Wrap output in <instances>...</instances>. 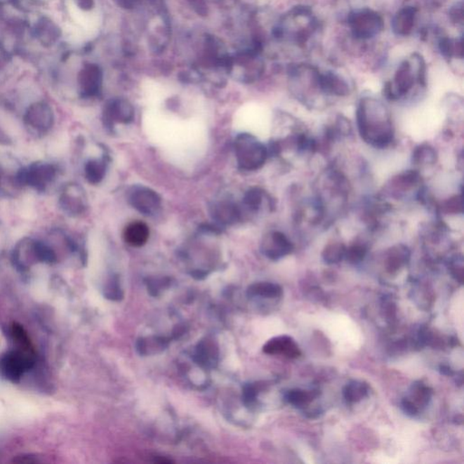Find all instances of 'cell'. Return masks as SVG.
I'll list each match as a JSON object with an SVG mask.
<instances>
[{
	"label": "cell",
	"instance_id": "cell-1",
	"mask_svg": "<svg viewBox=\"0 0 464 464\" xmlns=\"http://www.w3.org/2000/svg\"><path fill=\"white\" fill-rule=\"evenodd\" d=\"M357 121L361 137L373 147L385 148L393 142L395 129L390 112L379 99L371 96L361 99Z\"/></svg>",
	"mask_w": 464,
	"mask_h": 464
},
{
	"label": "cell",
	"instance_id": "cell-27",
	"mask_svg": "<svg viewBox=\"0 0 464 464\" xmlns=\"http://www.w3.org/2000/svg\"><path fill=\"white\" fill-rule=\"evenodd\" d=\"M437 154L432 146L429 145H422L416 149L413 154V161L416 164L430 165L435 164Z\"/></svg>",
	"mask_w": 464,
	"mask_h": 464
},
{
	"label": "cell",
	"instance_id": "cell-5",
	"mask_svg": "<svg viewBox=\"0 0 464 464\" xmlns=\"http://www.w3.org/2000/svg\"><path fill=\"white\" fill-rule=\"evenodd\" d=\"M347 25L352 37L366 41L375 39L385 29V22L378 11L369 8H358L348 15Z\"/></svg>",
	"mask_w": 464,
	"mask_h": 464
},
{
	"label": "cell",
	"instance_id": "cell-35",
	"mask_svg": "<svg viewBox=\"0 0 464 464\" xmlns=\"http://www.w3.org/2000/svg\"><path fill=\"white\" fill-rule=\"evenodd\" d=\"M261 201H263V194L258 190H253V191L248 192L247 197H246V202L252 208L260 207Z\"/></svg>",
	"mask_w": 464,
	"mask_h": 464
},
{
	"label": "cell",
	"instance_id": "cell-30",
	"mask_svg": "<svg viewBox=\"0 0 464 464\" xmlns=\"http://www.w3.org/2000/svg\"><path fill=\"white\" fill-rule=\"evenodd\" d=\"M132 114L130 108L118 105L117 107L113 105L109 108L105 117L109 121H127L132 119Z\"/></svg>",
	"mask_w": 464,
	"mask_h": 464
},
{
	"label": "cell",
	"instance_id": "cell-25",
	"mask_svg": "<svg viewBox=\"0 0 464 464\" xmlns=\"http://www.w3.org/2000/svg\"><path fill=\"white\" fill-rule=\"evenodd\" d=\"M11 336L12 340H13L15 345H17V350L35 354V351H34L33 344L32 342H31L29 335L27 334V330L25 329L23 326L20 325V324H12L11 328Z\"/></svg>",
	"mask_w": 464,
	"mask_h": 464
},
{
	"label": "cell",
	"instance_id": "cell-28",
	"mask_svg": "<svg viewBox=\"0 0 464 464\" xmlns=\"http://www.w3.org/2000/svg\"><path fill=\"white\" fill-rule=\"evenodd\" d=\"M105 167L100 161H90L86 166V176L89 183L93 185L100 183L104 178Z\"/></svg>",
	"mask_w": 464,
	"mask_h": 464
},
{
	"label": "cell",
	"instance_id": "cell-9",
	"mask_svg": "<svg viewBox=\"0 0 464 464\" xmlns=\"http://www.w3.org/2000/svg\"><path fill=\"white\" fill-rule=\"evenodd\" d=\"M54 120L52 108L43 102L31 105L25 115L27 126L40 133L48 132L54 124Z\"/></svg>",
	"mask_w": 464,
	"mask_h": 464
},
{
	"label": "cell",
	"instance_id": "cell-24",
	"mask_svg": "<svg viewBox=\"0 0 464 464\" xmlns=\"http://www.w3.org/2000/svg\"><path fill=\"white\" fill-rule=\"evenodd\" d=\"M319 391L302 390V389H291L286 394V399L296 407H305L319 397Z\"/></svg>",
	"mask_w": 464,
	"mask_h": 464
},
{
	"label": "cell",
	"instance_id": "cell-26",
	"mask_svg": "<svg viewBox=\"0 0 464 464\" xmlns=\"http://www.w3.org/2000/svg\"><path fill=\"white\" fill-rule=\"evenodd\" d=\"M344 244L340 242H332L326 245L322 252V258L326 264H336L343 260L345 256Z\"/></svg>",
	"mask_w": 464,
	"mask_h": 464
},
{
	"label": "cell",
	"instance_id": "cell-7",
	"mask_svg": "<svg viewBox=\"0 0 464 464\" xmlns=\"http://www.w3.org/2000/svg\"><path fill=\"white\" fill-rule=\"evenodd\" d=\"M239 165L246 170H256L263 166L267 157V149L254 137L239 136L236 143Z\"/></svg>",
	"mask_w": 464,
	"mask_h": 464
},
{
	"label": "cell",
	"instance_id": "cell-4",
	"mask_svg": "<svg viewBox=\"0 0 464 464\" xmlns=\"http://www.w3.org/2000/svg\"><path fill=\"white\" fill-rule=\"evenodd\" d=\"M320 77L322 72L312 65H293L289 72V87L293 95L304 105H314L326 96L322 91Z\"/></svg>",
	"mask_w": 464,
	"mask_h": 464
},
{
	"label": "cell",
	"instance_id": "cell-19",
	"mask_svg": "<svg viewBox=\"0 0 464 464\" xmlns=\"http://www.w3.org/2000/svg\"><path fill=\"white\" fill-rule=\"evenodd\" d=\"M411 252L404 245L394 246L386 252L385 264L389 273H395L406 266L409 261Z\"/></svg>",
	"mask_w": 464,
	"mask_h": 464
},
{
	"label": "cell",
	"instance_id": "cell-14",
	"mask_svg": "<svg viewBox=\"0 0 464 464\" xmlns=\"http://www.w3.org/2000/svg\"><path fill=\"white\" fill-rule=\"evenodd\" d=\"M263 352L267 354H283L292 359L301 356L298 344L289 336H279L270 339L264 345Z\"/></svg>",
	"mask_w": 464,
	"mask_h": 464
},
{
	"label": "cell",
	"instance_id": "cell-2",
	"mask_svg": "<svg viewBox=\"0 0 464 464\" xmlns=\"http://www.w3.org/2000/svg\"><path fill=\"white\" fill-rule=\"evenodd\" d=\"M319 29V20L307 6H296L283 15L276 35L298 48H305Z\"/></svg>",
	"mask_w": 464,
	"mask_h": 464
},
{
	"label": "cell",
	"instance_id": "cell-3",
	"mask_svg": "<svg viewBox=\"0 0 464 464\" xmlns=\"http://www.w3.org/2000/svg\"><path fill=\"white\" fill-rule=\"evenodd\" d=\"M426 86V63L419 53H413L398 65L393 79L385 84L384 95L389 100L397 101L406 98L414 86Z\"/></svg>",
	"mask_w": 464,
	"mask_h": 464
},
{
	"label": "cell",
	"instance_id": "cell-31",
	"mask_svg": "<svg viewBox=\"0 0 464 464\" xmlns=\"http://www.w3.org/2000/svg\"><path fill=\"white\" fill-rule=\"evenodd\" d=\"M37 260L39 263H55L57 261V255L49 246L41 241H37Z\"/></svg>",
	"mask_w": 464,
	"mask_h": 464
},
{
	"label": "cell",
	"instance_id": "cell-34",
	"mask_svg": "<svg viewBox=\"0 0 464 464\" xmlns=\"http://www.w3.org/2000/svg\"><path fill=\"white\" fill-rule=\"evenodd\" d=\"M451 273L453 274L454 278L457 280H459L460 282H463V258H456L453 261H451Z\"/></svg>",
	"mask_w": 464,
	"mask_h": 464
},
{
	"label": "cell",
	"instance_id": "cell-36",
	"mask_svg": "<svg viewBox=\"0 0 464 464\" xmlns=\"http://www.w3.org/2000/svg\"><path fill=\"white\" fill-rule=\"evenodd\" d=\"M402 409L409 416H416L419 413L418 408L414 406L412 402L408 399L407 397L404 398L403 401H402Z\"/></svg>",
	"mask_w": 464,
	"mask_h": 464
},
{
	"label": "cell",
	"instance_id": "cell-17",
	"mask_svg": "<svg viewBox=\"0 0 464 464\" xmlns=\"http://www.w3.org/2000/svg\"><path fill=\"white\" fill-rule=\"evenodd\" d=\"M131 201L137 210L146 215L154 213L160 206V198L148 189H137L131 196Z\"/></svg>",
	"mask_w": 464,
	"mask_h": 464
},
{
	"label": "cell",
	"instance_id": "cell-12",
	"mask_svg": "<svg viewBox=\"0 0 464 464\" xmlns=\"http://www.w3.org/2000/svg\"><path fill=\"white\" fill-rule=\"evenodd\" d=\"M322 87L326 96H338L343 98L350 95L351 87L350 82L341 74L335 71H326L322 73Z\"/></svg>",
	"mask_w": 464,
	"mask_h": 464
},
{
	"label": "cell",
	"instance_id": "cell-38",
	"mask_svg": "<svg viewBox=\"0 0 464 464\" xmlns=\"http://www.w3.org/2000/svg\"><path fill=\"white\" fill-rule=\"evenodd\" d=\"M8 142L9 140L8 136L6 135V133L3 132L1 129H0V143H3V145H7Z\"/></svg>",
	"mask_w": 464,
	"mask_h": 464
},
{
	"label": "cell",
	"instance_id": "cell-15",
	"mask_svg": "<svg viewBox=\"0 0 464 464\" xmlns=\"http://www.w3.org/2000/svg\"><path fill=\"white\" fill-rule=\"evenodd\" d=\"M13 263L18 269L26 270L31 265L39 263L37 253V241L32 239H23L15 246L13 252Z\"/></svg>",
	"mask_w": 464,
	"mask_h": 464
},
{
	"label": "cell",
	"instance_id": "cell-23",
	"mask_svg": "<svg viewBox=\"0 0 464 464\" xmlns=\"http://www.w3.org/2000/svg\"><path fill=\"white\" fill-rule=\"evenodd\" d=\"M432 390L429 386L423 384L422 382H416L413 384L410 390V397H407L412 403L418 408L426 407L431 400Z\"/></svg>",
	"mask_w": 464,
	"mask_h": 464
},
{
	"label": "cell",
	"instance_id": "cell-18",
	"mask_svg": "<svg viewBox=\"0 0 464 464\" xmlns=\"http://www.w3.org/2000/svg\"><path fill=\"white\" fill-rule=\"evenodd\" d=\"M420 182V176L418 173L413 172V171H408V172L401 173L397 177H394L390 180L387 185L389 193L395 197H401L406 194L410 190H412L418 185Z\"/></svg>",
	"mask_w": 464,
	"mask_h": 464
},
{
	"label": "cell",
	"instance_id": "cell-6",
	"mask_svg": "<svg viewBox=\"0 0 464 464\" xmlns=\"http://www.w3.org/2000/svg\"><path fill=\"white\" fill-rule=\"evenodd\" d=\"M35 354L20 350L0 354V376L8 381L20 383L23 376L35 366Z\"/></svg>",
	"mask_w": 464,
	"mask_h": 464
},
{
	"label": "cell",
	"instance_id": "cell-33",
	"mask_svg": "<svg viewBox=\"0 0 464 464\" xmlns=\"http://www.w3.org/2000/svg\"><path fill=\"white\" fill-rule=\"evenodd\" d=\"M463 198L460 196H456L445 202L444 208L447 213H463Z\"/></svg>",
	"mask_w": 464,
	"mask_h": 464
},
{
	"label": "cell",
	"instance_id": "cell-32",
	"mask_svg": "<svg viewBox=\"0 0 464 464\" xmlns=\"http://www.w3.org/2000/svg\"><path fill=\"white\" fill-rule=\"evenodd\" d=\"M449 17L454 26L463 29L464 21L463 3L460 1L453 5L449 11Z\"/></svg>",
	"mask_w": 464,
	"mask_h": 464
},
{
	"label": "cell",
	"instance_id": "cell-16",
	"mask_svg": "<svg viewBox=\"0 0 464 464\" xmlns=\"http://www.w3.org/2000/svg\"><path fill=\"white\" fill-rule=\"evenodd\" d=\"M59 205L65 213L74 216L85 210V199L79 186L69 185L65 188L59 199Z\"/></svg>",
	"mask_w": 464,
	"mask_h": 464
},
{
	"label": "cell",
	"instance_id": "cell-39",
	"mask_svg": "<svg viewBox=\"0 0 464 464\" xmlns=\"http://www.w3.org/2000/svg\"><path fill=\"white\" fill-rule=\"evenodd\" d=\"M441 372L443 373V375L445 376H451V369H450L449 366H441Z\"/></svg>",
	"mask_w": 464,
	"mask_h": 464
},
{
	"label": "cell",
	"instance_id": "cell-13",
	"mask_svg": "<svg viewBox=\"0 0 464 464\" xmlns=\"http://www.w3.org/2000/svg\"><path fill=\"white\" fill-rule=\"evenodd\" d=\"M418 9L413 6H406L395 13L392 20V30L395 36L408 37L412 34L416 26Z\"/></svg>",
	"mask_w": 464,
	"mask_h": 464
},
{
	"label": "cell",
	"instance_id": "cell-29",
	"mask_svg": "<svg viewBox=\"0 0 464 464\" xmlns=\"http://www.w3.org/2000/svg\"><path fill=\"white\" fill-rule=\"evenodd\" d=\"M367 245L364 242L354 243L350 248L345 250V258L352 264H357L361 263L366 256Z\"/></svg>",
	"mask_w": 464,
	"mask_h": 464
},
{
	"label": "cell",
	"instance_id": "cell-20",
	"mask_svg": "<svg viewBox=\"0 0 464 464\" xmlns=\"http://www.w3.org/2000/svg\"><path fill=\"white\" fill-rule=\"evenodd\" d=\"M150 235L148 226L142 222L130 223L124 232V241L133 247H141L147 242Z\"/></svg>",
	"mask_w": 464,
	"mask_h": 464
},
{
	"label": "cell",
	"instance_id": "cell-10",
	"mask_svg": "<svg viewBox=\"0 0 464 464\" xmlns=\"http://www.w3.org/2000/svg\"><path fill=\"white\" fill-rule=\"evenodd\" d=\"M261 250L267 258L278 260L291 254L294 246L284 233L273 232L265 237Z\"/></svg>",
	"mask_w": 464,
	"mask_h": 464
},
{
	"label": "cell",
	"instance_id": "cell-11",
	"mask_svg": "<svg viewBox=\"0 0 464 464\" xmlns=\"http://www.w3.org/2000/svg\"><path fill=\"white\" fill-rule=\"evenodd\" d=\"M439 51L443 58L448 62L453 69L458 73L463 72V39H453V37H443L439 40Z\"/></svg>",
	"mask_w": 464,
	"mask_h": 464
},
{
	"label": "cell",
	"instance_id": "cell-22",
	"mask_svg": "<svg viewBox=\"0 0 464 464\" xmlns=\"http://www.w3.org/2000/svg\"><path fill=\"white\" fill-rule=\"evenodd\" d=\"M250 297H260L264 298H277L282 296V288L275 283L258 282L248 288Z\"/></svg>",
	"mask_w": 464,
	"mask_h": 464
},
{
	"label": "cell",
	"instance_id": "cell-21",
	"mask_svg": "<svg viewBox=\"0 0 464 464\" xmlns=\"http://www.w3.org/2000/svg\"><path fill=\"white\" fill-rule=\"evenodd\" d=\"M369 394V386L362 381L353 380L345 386L343 395L345 401L350 404L362 401Z\"/></svg>",
	"mask_w": 464,
	"mask_h": 464
},
{
	"label": "cell",
	"instance_id": "cell-37",
	"mask_svg": "<svg viewBox=\"0 0 464 464\" xmlns=\"http://www.w3.org/2000/svg\"><path fill=\"white\" fill-rule=\"evenodd\" d=\"M39 462L37 457L32 456V454H23V456H18L14 460V463H35Z\"/></svg>",
	"mask_w": 464,
	"mask_h": 464
},
{
	"label": "cell",
	"instance_id": "cell-8",
	"mask_svg": "<svg viewBox=\"0 0 464 464\" xmlns=\"http://www.w3.org/2000/svg\"><path fill=\"white\" fill-rule=\"evenodd\" d=\"M57 175L54 165L48 163H36L22 169L18 174V182L23 185L32 187L42 192Z\"/></svg>",
	"mask_w": 464,
	"mask_h": 464
}]
</instances>
